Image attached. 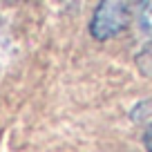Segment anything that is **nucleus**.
<instances>
[{"mask_svg": "<svg viewBox=\"0 0 152 152\" xmlns=\"http://www.w3.org/2000/svg\"><path fill=\"white\" fill-rule=\"evenodd\" d=\"M132 18V0H99L90 20V36L99 43L116 38Z\"/></svg>", "mask_w": 152, "mask_h": 152, "instance_id": "f257e3e1", "label": "nucleus"}, {"mask_svg": "<svg viewBox=\"0 0 152 152\" xmlns=\"http://www.w3.org/2000/svg\"><path fill=\"white\" fill-rule=\"evenodd\" d=\"M137 34L143 45H152V0H139L137 2Z\"/></svg>", "mask_w": 152, "mask_h": 152, "instance_id": "f03ea898", "label": "nucleus"}]
</instances>
